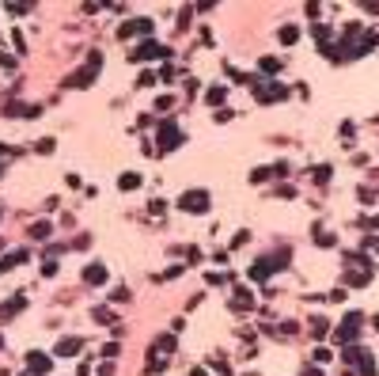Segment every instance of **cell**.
Returning a JSON list of instances; mask_svg holds the SVG:
<instances>
[{"label": "cell", "mask_w": 379, "mask_h": 376, "mask_svg": "<svg viewBox=\"0 0 379 376\" xmlns=\"http://www.w3.org/2000/svg\"><path fill=\"white\" fill-rule=\"evenodd\" d=\"M182 141H186V133H178L175 122H160V130H156V148H160V156L171 152V148H178Z\"/></svg>", "instance_id": "1"}, {"label": "cell", "mask_w": 379, "mask_h": 376, "mask_svg": "<svg viewBox=\"0 0 379 376\" xmlns=\"http://www.w3.org/2000/svg\"><path fill=\"white\" fill-rule=\"evenodd\" d=\"M254 95H258V103H284V99H288V87H284V84H262V80H254Z\"/></svg>", "instance_id": "2"}, {"label": "cell", "mask_w": 379, "mask_h": 376, "mask_svg": "<svg viewBox=\"0 0 379 376\" xmlns=\"http://www.w3.org/2000/svg\"><path fill=\"white\" fill-rule=\"evenodd\" d=\"M360 323H364V316H360V312H349V316H345V323L334 331V338L341 342V346H349L353 338H356V331H360Z\"/></svg>", "instance_id": "3"}, {"label": "cell", "mask_w": 379, "mask_h": 376, "mask_svg": "<svg viewBox=\"0 0 379 376\" xmlns=\"http://www.w3.org/2000/svg\"><path fill=\"white\" fill-rule=\"evenodd\" d=\"M178 205H182L186 213H205V209H209V194H205V190H186V194L178 198Z\"/></svg>", "instance_id": "4"}, {"label": "cell", "mask_w": 379, "mask_h": 376, "mask_svg": "<svg viewBox=\"0 0 379 376\" xmlns=\"http://www.w3.org/2000/svg\"><path fill=\"white\" fill-rule=\"evenodd\" d=\"M148 57H171V50H163L160 42H152V38H148L144 46H137V50H133V61H148Z\"/></svg>", "instance_id": "5"}, {"label": "cell", "mask_w": 379, "mask_h": 376, "mask_svg": "<svg viewBox=\"0 0 379 376\" xmlns=\"http://www.w3.org/2000/svg\"><path fill=\"white\" fill-rule=\"evenodd\" d=\"M152 27H156L152 19H129V23H121V30H118V34H121V38L129 42L133 34H152Z\"/></svg>", "instance_id": "6"}, {"label": "cell", "mask_w": 379, "mask_h": 376, "mask_svg": "<svg viewBox=\"0 0 379 376\" xmlns=\"http://www.w3.org/2000/svg\"><path fill=\"white\" fill-rule=\"evenodd\" d=\"M27 369H30L34 376H46V373H49V357H46V353H38V349H30V353H27Z\"/></svg>", "instance_id": "7"}, {"label": "cell", "mask_w": 379, "mask_h": 376, "mask_svg": "<svg viewBox=\"0 0 379 376\" xmlns=\"http://www.w3.org/2000/svg\"><path fill=\"white\" fill-rule=\"evenodd\" d=\"M235 312H247V308H254V293L247 289V285H235V300H232Z\"/></svg>", "instance_id": "8"}, {"label": "cell", "mask_w": 379, "mask_h": 376, "mask_svg": "<svg viewBox=\"0 0 379 376\" xmlns=\"http://www.w3.org/2000/svg\"><path fill=\"white\" fill-rule=\"evenodd\" d=\"M80 346H84L80 338H61L53 353H57V357H76V353H80Z\"/></svg>", "instance_id": "9"}, {"label": "cell", "mask_w": 379, "mask_h": 376, "mask_svg": "<svg viewBox=\"0 0 379 376\" xmlns=\"http://www.w3.org/2000/svg\"><path fill=\"white\" fill-rule=\"evenodd\" d=\"M84 281H88V285H102V281H106V266H102V262H91L88 270H84Z\"/></svg>", "instance_id": "10"}, {"label": "cell", "mask_w": 379, "mask_h": 376, "mask_svg": "<svg viewBox=\"0 0 379 376\" xmlns=\"http://www.w3.org/2000/svg\"><path fill=\"white\" fill-rule=\"evenodd\" d=\"M269 270H277V266H273V259H258L254 266H250V277H254V281H265V277H269Z\"/></svg>", "instance_id": "11"}, {"label": "cell", "mask_w": 379, "mask_h": 376, "mask_svg": "<svg viewBox=\"0 0 379 376\" xmlns=\"http://www.w3.org/2000/svg\"><path fill=\"white\" fill-rule=\"evenodd\" d=\"M224 99H228V87H224V84H213L209 91H205V103H213V107H220Z\"/></svg>", "instance_id": "12"}, {"label": "cell", "mask_w": 379, "mask_h": 376, "mask_svg": "<svg viewBox=\"0 0 379 376\" xmlns=\"http://www.w3.org/2000/svg\"><path fill=\"white\" fill-rule=\"evenodd\" d=\"M156 353H175V334H163V338H156V346H152V357Z\"/></svg>", "instance_id": "13"}, {"label": "cell", "mask_w": 379, "mask_h": 376, "mask_svg": "<svg viewBox=\"0 0 379 376\" xmlns=\"http://www.w3.org/2000/svg\"><path fill=\"white\" fill-rule=\"evenodd\" d=\"M23 304H27V300H23V296H15L12 304H0V323H8V319H12L15 312H19V308H23Z\"/></svg>", "instance_id": "14"}, {"label": "cell", "mask_w": 379, "mask_h": 376, "mask_svg": "<svg viewBox=\"0 0 379 376\" xmlns=\"http://www.w3.org/2000/svg\"><path fill=\"white\" fill-rule=\"evenodd\" d=\"M118 187H121V190H137V187H141V175H137V171H125L121 179H118Z\"/></svg>", "instance_id": "15"}, {"label": "cell", "mask_w": 379, "mask_h": 376, "mask_svg": "<svg viewBox=\"0 0 379 376\" xmlns=\"http://www.w3.org/2000/svg\"><path fill=\"white\" fill-rule=\"evenodd\" d=\"M258 69H262L265 76H277L281 73V61L277 57H262V61H258Z\"/></svg>", "instance_id": "16"}, {"label": "cell", "mask_w": 379, "mask_h": 376, "mask_svg": "<svg viewBox=\"0 0 379 376\" xmlns=\"http://www.w3.org/2000/svg\"><path fill=\"white\" fill-rule=\"evenodd\" d=\"M91 319H95V323H114V312H110V308H91Z\"/></svg>", "instance_id": "17"}, {"label": "cell", "mask_w": 379, "mask_h": 376, "mask_svg": "<svg viewBox=\"0 0 379 376\" xmlns=\"http://www.w3.org/2000/svg\"><path fill=\"white\" fill-rule=\"evenodd\" d=\"M315 243H319V247H334V232H326V228H315Z\"/></svg>", "instance_id": "18"}, {"label": "cell", "mask_w": 379, "mask_h": 376, "mask_svg": "<svg viewBox=\"0 0 379 376\" xmlns=\"http://www.w3.org/2000/svg\"><path fill=\"white\" fill-rule=\"evenodd\" d=\"M30 236H34V240H46V236H49V224H46V220L30 224Z\"/></svg>", "instance_id": "19"}, {"label": "cell", "mask_w": 379, "mask_h": 376, "mask_svg": "<svg viewBox=\"0 0 379 376\" xmlns=\"http://www.w3.org/2000/svg\"><path fill=\"white\" fill-rule=\"evenodd\" d=\"M296 38H300V30H296V27H281V42H284V46H292Z\"/></svg>", "instance_id": "20"}, {"label": "cell", "mask_w": 379, "mask_h": 376, "mask_svg": "<svg viewBox=\"0 0 379 376\" xmlns=\"http://www.w3.org/2000/svg\"><path fill=\"white\" fill-rule=\"evenodd\" d=\"M360 373H364V376H376V361H372L368 353H360Z\"/></svg>", "instance_id": "21"}, {"label": "cell", "mask_w": 379, "mask_h": 376, "mask_svg": "<svg viewBox=\"0 0 379 376\" xmlns=\"http://www.w3.org/2000/svg\"><path fill=\"white\" fill-rule=\"evenodd\" d=\"M4 12H12V15H27V12H30V4H8Z\"/></svg>", "instance_id": "22"}, {"label": "cell", "mask_w": 379, "mask_h": 376, "mask_svg": "<svg viewBox=\"0 0 379 376\" xmlns=\"http://www.w3.org/2000/svg\"><path fill=\"white\" fill-rule=\"evenodd\" d=\"M171 107H175V99H171V95H160V99H156V110H171Z\"/></svg>", "instance_id": "23"}, {"label": "cell", "mask_w": 379, "mask_h": 376, "mask_svg": "<svg viewBox=\"0 0 379 376\" xmlns=\"http://www.w3.org/2000/svg\"><path fill=\"white\" fill-rule=\"evenodd\" d=\"M118 353H121V346H118V342H106V346H102V357H118Z\"/></svg>", "instance_id": "24"}, {"label": "cell", "mask_w": 379, "mask_h": 376, "mask_svg": "<svg viewBox=\"0 0 379 376\" xmlns=\"http://www.w3.org/2000/svg\"><path fill=\"white\" fill-rule=\"evenodd\" d=\"M311 334H326V319H311Z\"/></svg>", "instance_id": "25"}, {"label": "cell", "mask_w": 379, "mask_h": 376, "mask_svg": "<svg viewBox=\"0 0 379 376\" xmlns=\"http://www.w3.org/2000/svg\"><path fill=\"white\" fill-rule=\"evenodd\" d=\"M326 179H330V167H326V163H322L319 171H315V183H326Z\"/></svg>", "instance_id": "26"}, {"label": "cell", "mask_w": 379, "mask_h": 376, "mask_svg": "<svg viewBox=\"0 0 379 376\" xmlns=\"http://www.w3.org/2000/svg\"><path fill=\"white\" fill-rule=\"evenodd\" d=\"M0 65H4V69H15V61L8 57V54H0Z\"/></svg>", "instance_id": "27"}, {"label": "cell", "mask_w": 379, "mask_h": 376, "mask_svg": "<svg viewBox=\"0 0 379 376\" xmlns=\"http://www.w3.org/2000/svg\"><path fill=\"white\" fill-rule=\"evenodd\" d=\"M364 228H379V217H372V220H364Z\"/></svg>", "instance_id": "28"}, {"label": "cell", "mask_w": 379, "mask_h": 376, "mask_svg": "<svg viewBox=\"0 0 379 376\" xmlns=\"http://www.w3.org/2000/svg\"><path fill=\"white\" fill-rule=\"evenodd\" d=\"M304 376H322V373H319V369H304Z\"/></svg>", "instance_id": "29"}, {"label": "cell", "mask_w": 379, "mask_h": 376, "mask_svg": "<svg viewBox=\"0 0 379 376\" xmlns=\"http://www.w3.org/2000/svg\"><path fill=\"white\" fill-rule=\"evenodd\" d=\"M190 376H209V373H205V369H193V373H190Z\"/></svg>", "instance_id": "30"}, {"label": "cell", "mask_w": 379, "mask_h": 376, "mask_svg": "<svg viewBox=\"0 0 379 376\" xmlns=\"http://www.w3.org/2000/svg\"><path fill=\"white\" fill-rule=\"evenodd\" d=\"M372 323H376V327H379V316H372Z\"/></svg>", "instance_id": "31"}, {"label": "cell", "mask_w": 379, "mask_h": 376, "mask_svg": "<svg viewBox=\"0 0 379 376\" xmlns=\"http://www.w3.org/2000/svg\"><path fill=\"white\" fill-rule=\"evenodd\" d=\"M0 175H4V163H0Z\"/></svg>", "instance_id": "32"}]
</instances>
